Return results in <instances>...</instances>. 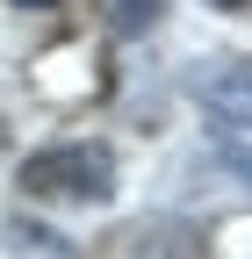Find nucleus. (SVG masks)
<instances>
[{
	"instance_id": "obj_1",
	"label": "nucleus",
	"mask_w": 252,
	"mask_h": 259,
	"mask_svg": "<svg viewBox=\"0 0 252 259\" xmlns=\"http://www.w3.org/2000/svg\"><path fill=\"white\" fill-rule=\"evenodd\" d=\"M22 194L29 202H65V209H101V202H115V151L94 137L44 144L22 158Z\"/></svg>"
},
{
	"instance_id": "obj_2",
	"label": "nucleus",
	"mask_w": 252,
	"mask_h": 259,
	"mask_svg": "<svg viewBox=\"0 0 252 259\" xmlns=\"http://www.w3.org/2000/svg\"><path fill=\"white\" fill-rule=\"evenodd\" d=\"M137 259H202V245L166 223V231H144V238H137Z\"/></svg>"
},
{
	"instance_id": "obj_3",
	"label": "nucleus",
	"mask_w": 252,
	"mask_h": 259,
	"mask_svg": "<svg viewBox=\"0 0 252 259\" xmlns=\"http://www.w3.org/2000/svg\"><path fill=\"white\" fill-rule=\"evenodd\" d=\"M216 115H224V130L231 122H252V65H245L231 87H216Z\"/></svg>"
},
{
	"instance_id": "obj_4",
	"label": "nucleus",
	"mask_w": 252,
	"mask_h": 259,
	"mask_svg": "<svg viewBox=\"0 0 252 259\" xmlns=\"http://www.w3.org/2000/svg\"><path fill=\"white\" fill-rule=\"evenodd\" d=\"M159 15H166V0H115V29H122V36H137V29H151Z\"/></svg>"
},
{
	"instance_id": "obj_5",
	"label": "nucleus",
	"mask_w": 252,
	"mask_h": 259,
	"mask_svg": "<svg viewBox=\"0 0 252 259\" xmlns=\"http://www.w3.org/2000/svg\"><path fill=\"white\" fill-rule=\"evenodd\" d=\"M224 158L245 173V187H252V137H238V130H224Z\"/></svg>"
},
{
	"instance_id": "obj_6",
	"label": "nucleus",
	"mask_w": 252,
	"mask_h": 259,
	"mask_svg": "<svg viewBox=\"0 0 252 259\" xmlns=\"http://www.w3.org/2000/svg\"><path fill=\"white\" fill-rule=\"evenodd\" d=\"M216 8H224V15H238V8H252V0H216Z\"/></svg>"
},
{
	"instance_id": "obj_7",
	"label": "nucleus",
	"mask_w": 252,
	"mask_h": 259,
	"mask_svg": "<svg viewBox=\"0 0 252 259\" xmlns=\"http://www.w3.org/2000/svg\"><path fill=\"white\" fill-rule=\"evenodd\" d=\"M15 8H58V0H15Z\"/></svg>"
}]
</instances>
